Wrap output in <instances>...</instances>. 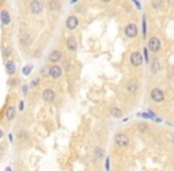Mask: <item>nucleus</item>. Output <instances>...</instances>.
<instances>
[{
	"label": "nucleus",
	"instance_id": "1",
	"mask_svg": "<svg viewBox=\"0 0 174 171\" xmlns=\"http://www.w3.org/2000/svg\"><path fill=\"white\" fill-rule=\"evenodd\" d=\"M114 141H116V144H117L118 146L125 147V146L129 145L130 139H129V137H128L125 133H117L116 137H114Z\"/></svg>",
	"mask_w": 174,
	"mask_h": 171
},
{
	"label": "nucleus",
	"instance_id": "2",
	"mask_svg": "<svg viewBox=\"0 0 174 171\" xmlns=\"http://www.w3.org/2000/svg\"><path fill=\"white\" fill-rule=\"evenodd\" d=\"M161 48V42L157 37H151L148 42V49L153 52H157Z\"/></svg>",
	"mask_w": 174,
	"mask_h": 171
},
{
	"label": "nucleus",
	"instance_id": "3",
	"mask_svg": "<svg viewBox=\"0 0 174 171\" xmlns=\"http://www.w3.org/2000/svg\"><path fill=\"white\" fill-rule=\"evenodd\" d=\"M150 98H151L155 102H161V101H163V99H165V94H163V92H162L161 89L154 88V89L151 90V93H150Z\"/></svg>",
	"mask_w": 174,
	"mask_h": 171
},
{
	"label": "nucleus",
	"instance_id": "4",
	"mask_svg": "<svg viewBox=\"0 0 174 171\" xmlns=\"http://www.w3.org/2000/svg\"><path fill=\"white\" fill-rule=\"evenodd\" d=\"M130 62H131V64H133L134 67H139V66L142 64V62H143L142 54L139 52V51L133 52L131 56H130Z\"/></svg>",
	"mask_w": 174,
	"mask_h": 171
},
{
	"label": "nucleus",
	"instance_id": "5",
	"mask_svg": "<svg viewBox=\"0 0 174 171\" xmlns=\"http://www.w3.org/2000/svg\"><path fill=\"white\" fill-rule=\"evenodd\" d=\"M30 11L34 14H39L43 11V4L39 0H32L30 4Z\"/></svg>",
	"mask_w": 174,
	"mask_h": 171
},
{
	"label": "nucleus",
	"instance_id": "6",
	"mask_svg": "<svg viewBox=\"0 0 174 171\" xmlns=\"http://www.w3.org/2000/svg\"><path fill=\"white\" fill-rule=\"evenodd\" d=\"M125 34L129 37V38H135L137 34H139V29H137V26L135 25V24H129V25H127V28H125Z\"/></svg>",
	"mask_w": 174,
	"mask_h": 171
},
{
	"label": "nucleus",
	"instance_id": "7",
	"mask_svg": "<svg viewBox=\"0 0 174 171\" xmlns=\"http://www.w3.org/2000/svg\"><path fill=\"white\" fill-rule=\"evenodd\" d=\"M42 98L45 102H51L55 99V92L53 89H45L42 94Z\"/></svg>",
	"mask_w": 174,
	"mask_h": 171
},
{
	"label": "nucleus",
	"instance_id": "8",
	"mask_svg": "<svg viewBox=\"0 0 174 171\" xmlns=\"http://www.w3.org/2000/svg\"><path fill=\"white\" fill-rule=\"evenodd\" d=\"M61 74H62V69H61L60 66H57V64L50 67V69H49V75H50L53 78H59V77L61 76Z\"/></svg>",
	"mask_w": 174,
	"mask_h": 171
},
{
	"label": "nucleus",
	"instance_id": "9",
	"mask_svg": "<svg viewBox=\"0 0 174 171\" xmlns=\"http://www.w3.org/2000/svg\"><path fill=\"white\" fill-rule=\"evenodd\" d=\"M66 25H67V28H68L69 30H74V29H76V26L79 25V19H78L75 16H70L69 18L67 19Z\"/></svg>",
	"mask_w": 174,
	"mask_h": 171
},
{
	"label": "nucleus",
	"instance_id": "10",
	"mask_svg": "<svg viewBox=\"0 0 174 171\" xmlns=\"http://www.w3.org/2000/svg\"><path fill=\"white\" fill-rule=\"evenodd\" d=\"M0 19H1V23L4 25H8L11 23V16H10L7 10H2L0 12Z\"/></svg>",
	"mask_w": 174,
	"mask_h": 171
},
{
	"label": "nucleus",
	"instance_id": "11",
	"mask_svg": "<svg viewBox=\"0 0 174 171\" xmlns=\"http://www.w3.org/2000/svg\"><path fill=\"white\" fill-rule=\"evenodd\" d=\"M61 57H62V54L59 50H55V51H53L49 55V61L53 62V63H56V62H59L61 60Z\"/></svg>",
	"mask_w": 174,
	"mask_h": 171
},
{
	"label": "nucleus",
	"instance_id": "12",
	"mask_svg": "<svg viewBox=\"0 0 174 171\" xmlns=\"http://www.w3.org/2000/svg\"><path fill=\"white\" fill-rule=\"evenodd\" d=\"M67 48L69 49L70 51H75L76 48H78V43H76V39L74 37H69L67 39Z\"/></svg>",
	"mask_w": 174,
	"mask_h": 171
},
{
	"label": "nucleus",
	"instance_id": "13",
	"mask_svg": "<svg viewBox=\"0 0 174 171\" xmlns=\"http://www.w3.org/2000/svg\"><path fill=\"white\" fill-rule=\"evenodd\" d=\"M6 72L8 75H13L16 72V64H14L13 61H8L6 63Z\"/></svg>",
	"mask_w": 174,
	"mask_h": 171
},
{
	"label": "nucleus",
	"instance_id": "14",
	"mask_svg": "<svg viewBox=\"0 0 174 171\" xmlns=\"http://www.w3.org/2000/svg\"><path fill=\"white\" fill-rule=\"evenodd\" d=\"M14 116H16V108L13 106H11L6 111V118H7V120H13Z\"/></svg>",
	"mask_w": 174,
	"mask_h": 171
},
{
	"label": "nucleus",
	"instance_id": "15",
	"mask_svg": "<svg viewBox=\"0 0 174 171\" xmlns=\"http://www.w3.org/2000/svg\"><path fill=\"white\" fill-rule=\"evenodd\" d=\"M110 114H111V116H113V118H122V115H123V112H122L119 108H117V107H113V108L111 109Z\"/></svg>",
	"mask_w": 174,
	"mask_h": 171
},
{
	"label": "nucleus",
	"instance_id": "16",
	"mask_svg": "<svg viewBox=\"0 0 174 171\" xmlns=\"http://www.w3.org/2000/svg\"><path fill=\"white\" fill-rule=\"evenodd\" d=\"M137 83H135V82H130L128 86H127V89L130 92V93H135L136 90H137Z\"/></svg>",
	"mask_w": 174,
	"mask_h": 171
},
{
	"label": "nucleus",
	"instance_id": "17",
	"mask_svg": "<svg viewBox=\"0 0 174 171\" xmlns=\"http://www.w3.org/2000/svg\"><path fill=\"white\" fill-rule=\"evenodd\" d=\"M49 7H50V10H53V11H57V10L60 8V4H59L56 0H51V1L49 2Z\"/></svg>",
	"mask_w": 174,
	"mask_h": 171
},
{
	"label": "nucleus",
	"instance_id": "18",
	"mask_svg": "<svg viewBox=\"0 0 174 171\" xmlns=\"http://www.w3.org/2000/svg\"><path fill=\"white\" fill-rule=\"evenodd\" d=\"M145 19H147V17H145V14L143 16V18H142V30H143V38H145V36H147V23H145Z\"/></svg>",
	"mask_w": 174,
	"mask_h": 171
},
{
	"label": "nucleus",
	"instance_id": "19",
	"mask_svg": "<svg viewBox=\"0 0 174 171\" xmlns=\"http://www.w3.org/2000/svg\"><path fill=\"white\" fill-rule=\"evenodd\" d=\"M159 69H160V64H159V62H157L156 60H154L153 63H151V71H153L154 74H156V72L159 71Z\"/></svg>",
	"mask_w": 174,
	"mask_h": 171
},
{
	"label": "nucleus",
	"instance_id": "20",
	"mask_svg": "<svg viewBox=\"0 0 174 171\" xmlns=\"http://www.w3.org/2000/svg\"><path fill=\"white\" fill-rule=\"evenodd\" d=\"M151 6H153L155 10H159V8L162 6V2H161V0H153V1H151Z\"/></svg>",
	"mask_w": 174,
	"mask_h": 171
},
{
	"label": "nucleus",
	"instance_id": "21",
	"mask_svg": "<svg viewBox=\"0 0 174 171\" xmlns=\"http://www.w3.org/2000/svg\"><path fill=\"white\" fill-rule=\"evenodd\" d=\"M32 69H34L32 66H25V67L23 68V74H24L25 76H28V75H30V72L32 71Z\"/></svg>",
	"mask_w": 174,
	"mask_h": 171
},
{
	"label": "nucleus",
	"instance_id": "22",
	"mask_svg": "<svg viewBox=\"0 0 174 171\" xmlns=\"http://www.w3.org/2000/svg\"><path fill=\"white\" fill-rule=\"evenodd\" d=\"M10 54H11V49L7 46V48H4V51H2V56L5 57V58H7L8 56H10Z\"/></svg>",
	"mask_w": 174,
	"mask_h": 171
},
{
	"label": "nucleus",
	"instance_id": "23",
	"mask_svg": "<svg viewBox=\"0 0 174 171\" xmlns=\"http://www.w3.org/2000/svg\"><path fill=\"white\" fill-rule=\"evenodd\" d=\"M147 130H148L147 124H143V122H142V124H139V132H142V133H143V132H145Z\"/></svg>",
	"mask_w": 174,
	"mask_h": 171
},
{
	"label": "nucleus",
	"instance_id": "24",
	"mask_svg": "<svg viewBox=\"0 0 174 171\" xmlns=\"http://www.w3.org/2000/svg\"><path fill=\"white\" fill-rule=\"evenodd\" d=\"M19 139H20V140H26V139H28V133H26L25 131L19 132Z\"/></svg>",
	"mask_w": 174,
	"mask_h": 171
},
{
	"label": "nucleus",
	"instance_id": "25",
	"mask_svg": "<svg viewBox=\"0 0 174 171\" xmlns=\"http://www.w3.org/2000/svg\"><path fill=\"white\" fill-rule=\"evenodd\" d=\"M143 55H144V60H145V62L148 63V62H149V55H148V49H147V48L143 49Z\"/></svg>",
	"mask_w": 174,
	"mask_h": 171
},
{
	"label": "nucleus",
	"instance_id": "26",
	"mask_svg": "<svg viewBox=\"0 0 174 171\" xmlns=\"http://www.w3.org/2000/svg\"><path fill=\"white\" fill-rule=\"evenodd\" d=\"M28 89H29V88H28V84H24V86H23V94H24V95L28 94Z\"/></svg>",
	"mask_w": 174,
	"mask_h": 171
},
{
	"label": "nucleus",
	"instance_id": "27",
	"mask_svg": "<svg viewBox=\"0 0 174 171\" xmlns=\"http://www.w3.org/2000/svg\"><path fill=\"white\" fill-rule=\"evenodd\" d=\"M110 170V158H106V171Z\"/></svg>",
	"mask_w": 174,
	"mask_h": 171
},
{
	"label": "nucleus",
	"instance_id": "28",
	"mask_svg": "<svg viewBox=\"0 0 174 171\" xmlns=\"http://www.w3.org/2000/svg\"><path fill=\"white\" fill-rule=\"evenodd\" d=\"M133 2H134V4L136 5V7H137L139 10H141V4L139 2V0H133Z\"/></svg>",
	"mask_w": 174,
	"mask_h": 171
},
{
	"label": "nucleus",
	"instance_id": "29",
	"mask_svg": "<svg viewBox=\"0 0 174 171\" xmlns=\"http://www.w3.org/2000/svg\"><path fill=\"white\" fill-rule=\"evenodd\" d=\"M38 82H39L38 80H34V81L31 82V87H36V86L38 84Z\"/></svg>",
	"mask_w": 174,
	"mask_h": 171
},
{
	"label": "nucleus",
	"instance_id": "30",
	"mask_svg": "<svg viewBox=\"0 0 174 171\" xmlns=\"http://www.w3.org/2000/svg\"><path fill=\"white\" fill-rule=\"evenodd\" d=\"M23 108H24V102H23V101H20V102H19V109H20V111H23Z\"/></svg>",
	"mask_w": 174,
	"mask_h": 171
},
{
	"label": "nucleus",
	"instance_id": "31",
	"mask_svg": "<svg viewBox=\"0 0 174 171\" xmlns=\"http://www.w3.org/2000/svg\"><path fill=\"white\" fill-rule=\"evenodd\" d=\"M2 137H4V133H2V131L0 130V138H2Z\"/></svg>",
	"mask_w": 174,
	"mask_h": 171
},
{
	"label": "nucleus",
	"instance_id": "32",
	"mask_svg": "<svg viewBox=\"0 0 174 171\" xmlns=\"http://www.w3.org/2000/svg\"><path fill=\"white\" fill-rule=\"evenodd\" d=\"M102 1H103V2H110L111 0H102Z\"/></svg>",
	"mask_w": 174,
	"mask_h": 171
},
{
	"label": "nucleus",
	"instance_id": "33",
	"mask_svg": "<svg viewBox=\"0 0 174 171\" xmlns=\"http://www.w3.org/2000/svg\"><path fill=\"white\" fill-rule=\"evenodd\" d=\"M5 171H11V168H6V169H5Z\"/></svg>",
	"mask_w": 174,
	"mask_h": 171
},
{
	"label": "nucleus",
	"instance_id": "34",
	"mask_svg": "<svg viewBox=\"0 0 174 171\" xmlns=\"http://www.w3.org/2000/svg\"><path fill=\"white\" fill-rule=\"evenodd\" d=\"M169 4H172V5H173V4H174V0H169Z\"/></svg>",
	"mask_w": 174,
	"mask_h": 171
},
{
	"label": "nucleus",
	"instance_id": "35",
	"mask_svg": "<svg viewBox=\"0 0 174 171\" xmlns=\"http://www.w3.org/2000/svg\"><path fill=\"white\" fill-rule=\"evenodd\" d=\"M76 1H78V0H72L70 2H72V4H74V2H76Z\"/></svg>",
	"mask_w": 174,
	"mask_h": 171
},
{
	"label": "nucleus",
	"instance_id": "36",
	"mask_svg": "<svg viewBox=\"0 0 174 171\" xmlns=\"http://www.w3.org/2000/svg\"><path fill=\"white\" fill-rule=\"evenodd\" d=\"M0 1H5V0H0Z\"/></svg>",
	"mask_w": 174,
	"mask_h": 171
}]
</instances>
